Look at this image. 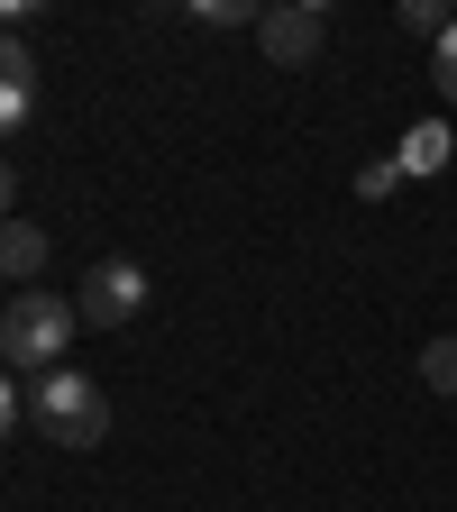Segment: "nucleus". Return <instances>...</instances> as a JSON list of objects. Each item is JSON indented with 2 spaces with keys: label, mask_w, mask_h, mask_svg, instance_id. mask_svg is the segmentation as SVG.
<instances>
[{
  "label": "nucleus",
  "mask_w": 457,
  "mask_h": 512,
  "mask_svg": "<svg viewBox=\"0 0 457 512\" xmlns=\"http://www.w3.org/2000/svg\"><path fill=\"white\" fill-rule=\"evenodd\" d=\"M74 330H83V311L64 302V293H10V311H0V366H64V348H74Z\"/></svg>",
  "instance_id": "obj_1"
},
{
  "label": "nucleus",
  "mask_w": 457,
  "mask_h": 512,
  "mask_svg": "<svg viewBox=\"0 0 457 512\" xmlns=\"http://www.w3.org/2000/svg\"><path fill=\"white\" fill-rule=\"evenodd\" d=\"M37 430L55 448H101L110 439V394L83 366H55V375H37Z\"/></svg>",
  "instance_id": "obj_2"
},
{
  "label": "nucleus",
  "mask_w": 457,
  "mask_h": 512,
  "mask_svg": "<svg viewBox=\"0 0 457 512\" xmlns=\"http://www.w3.org/2000/svg\"><path fill=\"white\" fill-rule=\"evenodd\" d=\"M92 330H119V320H138L147 311V266L138 256H101V266L83 275V302H74Z\"/></svg>",
  "instance_id": "obj_3"
},
{
  "label": "nucleus",
  "mask_w": 457,
  "mask_h": 512,
  "mask_svg": "<svg viewBox=\"0 0 457 512\" xmlns=\"http://www.w3.org/2000/svg\"><path fill=\"white\" fill-rule=\"evenodd\" d=\"M256 46H266V64L302 74V64L330 46V10H311V0H293V10H266V19H256Z\"/></svg>",
  "instance_id": "obj_4"
},
{
  "label": "nucleus",
  "mask_w": 457,
  "mask_h": 512,
  "mask_svg": "<svg viewBox=\"0 0 457 512\" xmlns=\"http://www.w3.org/2000/svg\"><path fill=\"white\" fill-rule=\"evenodd\" d=\"M0 275H10V284H37L46 275V229L37 220H0Z\"/></svg>",
  "instance_id": "obj_5"
},
{
  "label": "nucleus",
  "mask_w": 457,
  "mask_h": 512,
  "mask_svg": "<svg viewBox=\"0 0 457 512\" xmlns=\"http://www.w3.org/2000/svg\"><path fill=\"white\" fill-rule=\"evenodd\" d=\"M394 165H403V174H439V165H448V128H439V119H421L412 138H403V156H394Z\"/></svg>",
  "instance_id": "obj_6"
},
{
  "label": "nucleus",
  "mask_w": 457,
  "mask_h": 512,
  "mask_svg": "<svg viewBox=\"0 0 457 512\" xmlns=\"http://www.w3.org/2000/svg\"><path fill=\"white\" fill-rule=\"evenodd\" d=\"M421 384H430V394H457V339H430L421 348Z\"/></svg>",
  "instance_id": "obj_7"
},
{
  "label": "nucleus",
  "mask_w": 457,
  "mask_h": 512,
  "mask_svg": "<svg viewBox=\"0 0 457 512\" xmlns=\"http://www.w3.org/2000/svg\"><path fill=\"white\" fill-rule=\"evenodd\" d=\"M28 119H37V83H10V92H0V138H19Z\"/></svg>",
  "instance_id": "obj_8"
},
{
  "label": "nucleus",
  "mask_w": 457,
  "mask_h": 512,
  "mask_svg": "<svg viewBox=\"0 0 457 512\" xmlns=\"http://www.w3.org/2000/svg\"><path fill=\"white\" fill-rule=\"evenodd\" d=\"M403 28H412V37H448L457 10H439V0H403Z\"/></svg>",
  "instance_id": "obj_9"
},
{
  "label": "nucleus",
  "mask_w": 457,
  "mask_h": 512,
  "mask_svg": "<svg viewBox=\"0 0 457 512\" xmlns=\"http://www.w3.org/2000/svg\"><path fill=\"white\" fill-rule=\"evenodd\" d=\"M10 83H37V55H28L10 28H0V92H10Z\"/></svg>",
  "instance_id": "obj_10"
},
{
  "label": "nucleus",
  "mask_w": 457,
  "mask_h": 512,
  "mask_svg": "<svg viewBox=\"0 0 457 512\" xmlns=\"http://www.w3.org/2000/svg\"><path fill=\"white\" fill-rule=\"evenodd\" d=\"M439 101H448V110H457V28H448V37H439Z\"/></svg>",
  "instance_id": "obj_11"
},
{
  "label": "nucleus",
  "mask_w": 457,
  "mask_h": 512,
  "mask_svg": "<svg viewBox=\"0 0 457 512\" xmlns=\"http://www.w3.org/2000/svg\"><path fill=\"white\" fill-rule=\"evenodd\" d=\"M19 412H28V403H19V384H10V375H0V439H10V430H19Z\"/></svg>",
  "instance_id": "obj_12"
},
{
  "label": "nucleus",
  "mask_w": 457,
  "mask_h": 512,
  "mask_svg": "<svg viewBox=\"0 0 457 512\" xmlns=\"http://www.w3.org/2000/svg\"><path fill=\"white\" fill-rule=\"evenodd\" d=\"M19 211V174H10V156H0V220Z\"/></svg>",
  "instance_id": "obj_13"
}]
</instances>
